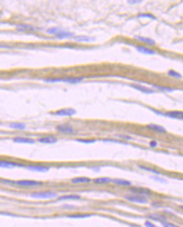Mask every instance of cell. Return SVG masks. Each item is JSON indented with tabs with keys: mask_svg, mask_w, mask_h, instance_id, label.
<instances>
[{
	"mask_svg": "<svg viewBox=\"0 0 183 227\" xmlns=\"http://www.w3.org/2000/svg\"><path fill=\"white\" fill-rule=\"evenodd\" d=\"M112 182L115 185H118V186H131V182L128 181L126 180H122V179H115V180H113Z\"/></svg>",
	"mask_w": 183,
	"mask_h": 227,
	"instance_id": "obj_22",
	"label": "cell"
},
{
	"mask_svg": "<svg viewBox=\"0 0 183 227\" xmlns=\"http://www.w3.org/2000/svg\"><path fill=\"white\" fill-rule=\"evenodd\" d=\"M44 82L46 83H59L63 82V78H59V77H49L44 79Z\"/></svg>",
	"mask_w": 183,
	"mask_h": 227,
	"instance_id": "obj_31",
	"label": "cell"
},
{
	"mask_svg": "<svg viewBox=\"0 0 183 227\" xmlns=\"http://www.w3.org/2000/svg\"><path fill=\"white\" fill-rule=\"evenodd\" d=\"M138 17H140V18H142V17H147V18L155 19V17H154L153 15H150V14H140L138 15Z\"/></svg>",
	"mask_w": 183,
	"mask_h": 227,
	"instance_id": "obj_34",
	"label": "cell"
},
{
	"mask_svg": "<svg viewBox=\"0 0 183 227\" xmlns=\"http://www.w3.org/2000/svg\"><path fill=\"white\" fill-rule=\"evenodd\" d=\"M153 87L160 91H165V92H173L175 90L174 89L170 88V87H165V86H159V85H153Z\"/></svg>",
	"mask_w": 183,
	"mask_h": 227,
	"instance_id": "obj_30",
	"label": "cell"
},
{
	"mask_svg": "<svg viewBox=\"0 0 183 227\" xmlns=\"http://www.w3.org/2000/svg\"><path fill=\"white\" fill-rule=\"evenodd\" d=\"M142 1H128L129 4H137V3H141Z\"/></svg>",
	"mask_w": 183,
	"mask_h": 227,
	"instance_id": "obj_42",
	"label": "cell"
},
{
	"mask_svg": "<svg viewBox=\"0 0 183 227\" xmlns=\"http://www.w3.org/2000/svg\"><path fill=\"white\" fill-rule=\"evenodd\" d=\"M56 129L58 132L62 133V134H65V135H73L75 134V129L69 124H60L58 125Z\"/></svg>",
	"mask_w": 183,
	"mask_h": 227,
	"instance_id": "obj_5",
	"label": "cell"
},
{
	"mask_svg": "<svg viewBox=\"0 0 183 227\" xmlns=\"http://www.w3.org/2000/svg\"><path fill=\"white\" fill-rule=\"evenodd\" d=\"M112 180H113L109 177H100L94 179L93 182L94 183H97V184H108V183L112 182Z\"/></svg>",
	"mask_w": 183,
	"mask_h": 227,
	"instance_id": "obj_25",
	"label": "cell"
},
{
	"mask_svg": "<svg viewBox=\"0 0 183 227\" xmlns=\"http://www.w3.org/2000/svg\"><path fill=\"white\" fill-rule=\"evenodd\" d=\"M76 113V111L73 108H64L57 111L54 112L55 116H60V117H71Z\"/></svg>",
	"mask_w": 183,
	"mask_h": 227,
	"instance_id": "obj_4",
	"label": "cell"
},
{
	"mask_svg": "<svg viewBox=\"0 0 183 227\" xmlns=\"http://www.w3.org/2000/svg\"><path fill=\"white\" fill-rule=\"evenodd\" d=\"M4 180H3V179H0V183H4Z\"/></svg>",
	"mask_w": 183,
	"mask_h": 227,
	"instance_id": "obj_44",
	"label": "cell"
},
{
	"mask_svg": "<svg viewBox=\"0 0 183 227\" xmlns=\"http://www.w3.org/2000/svg\"><path fill=\"white\" fill-rule=\"evenodd\" d=\"M58 141L57 138L54 136H45L42 137L40 139H38V142L43 143V144H55Z\"/></svg>",
	"mask_w": 183,
	"mask_h": 227,
	"instance_id": "obj_12",
	"label": "cell"
},
{
	"mask_svg": "<svg viewBox=\"0 0 183 227\" xmlns=\"http://www.w3.org/2000/svg\"><path fill=\"white\" fill-rule=\"evenodd\" d=\"M131 87L135 89H137V90L142 92V93H144V94H153L154 93V90H153L152 89L143 86V85H140V84H131Z\"/></svg>",
	"mask_w": 183,
	"mask_h": 227,
	"instance_id": "obj_11",
	"label": "cell"
},
{
	"mask_svg": "<svg viewBox=\"0 0 183 227\" xmlns=\"http://www.w3.org/2000/svg\"><path fill=\"white\" fill-rule=\"evenodd\" d=\"M74 40L76 42H86V43H89V42L94 41L95 38L91 37L88 36H76L73 37Z\"/></svg>",
	"mask_w": 183,
	"mask_h": 227,
	"instance_id": "obj_21",
	"label": "cell"
},
{
	"mask_svg": "<svg viewBox=\"0 0 183 227\" xmlns=\"http://www.w3.org/2000/svg\"><path fill=\"white\" fill-rule=\"evenodd\" d=\"M149 146L152 147V148H155L158 146V142L155 141H152L149 142Z\"/></svg>",
	"mask_w": 183,
	"mask_h": 227,
	"instance_id": "obj_36",
	"label": "cell"
},
{
	"mask_svg": "<svg viewBox=\"0 0 183 227\" xmlns=\"http://www.w3.org/2000/svg\"><path fill=\"white\" fill-rule=\"evenodd\" d=\"M81 196L80 195L76 194H71V195H64L61 196H58V201H66V200H80Z\"/></svg>",
	"mask_w": 183,
	"mask_h": 227,
	"instance_id": "obj_18",
	"label": "cell"
},
{
	"mask_svg": "<svg viewBox=\"0 0 183 227\" xmlns=\"http://www.w3.org/2000/svg\"><path fill=\"white\" fill-rule=\"evenodd\" d=\"M137 50L138 52H141V53H143V54H146V55H155V52L153 51L151 49H148L147 47H144V46H137L136 47Z\"/></svg>",
	"mask_w": 183,
	"mask_h": 227,
	"instance_id": "obj_19",
	"label": "cell"
},
{
	"mask_svg": "<svg viewBox=\"0 0 183 227\" xmlns=\"http://www.w3.org/2000/svg\"><path fill=\"white\" fill-rule=\"evenodd\" d=\"M136 39H137L139 41L143 42V43H146L148 45H155V41L153 40L152 38H149V37H140L137 36L136 37Z\"/></svg>",
	"mask_w": 183,
	"mask_h": 227,
	"instance_id": "obj_23",
	"label": "cell"
},
{
	"mask_svg": "<svg viewBox=\"0 0 183 227\" xmlns=\"http://www.w3.org/2000/svg\"><path fill=\"white\" fill-rule=\"evenodd\" d=\"M9 128H14V129H18V130H24L27 126L25 123H9Z\"/></svg>",
	"mask_w": 183,
	"mask_h": 227,
	"instance_id": "obj_24",
	"label": "cell"
},
{
	"mask_svg": "<svg viewBox=\"0 0 183 227\" xmlns=\"http://www.w3.org/2000/svg\"><path fill=\"white\" fill-rule=\"evenodd\" d=\"M162 116H165V117L173 118V119H181V120H183V112H180V111L167 112L165 113L162 114Z\"/></svg>",
	"mask_w": 183,
	"mask_h": 227,
	"instance_id": "obj_7",
	"label": "cell"
},
{
	"mask_svg": "<svg viewBox=\"0 0 183 227\" xmlns=\"http://www.w3.org/2000/svg\"><path fill=\"white\" fill-rule=\"evenodd\" d=\"M130 226L131 227H141L138 225H130Z\"/></svg>",
	"mask_w": 183,
	"mask_h": 227,
	"instance_id": "obj_43",
	"label": "cell"
},
{
	"mask_svg": "<svg viewBox=\"0 0 183 227\" xmlns=\"http://www.w3.org/2000/svg\"><path fill=\"white\" fill-rule=\"evenodd\" d=\"M152 178L154 180H156V181L162 182V183H165V182H166V180H165V179H160V178L157 177V176H153Z\"/></svg>",
	"mask_w": 183,
	"mask_h": 227,
	"instance_id": "obj_38",
	"label": "cell"
},
{
	"mask_svg": "<svg viewBox=\"0 0 183 227\" xmlns=\"http://www.w3.org/2000/svg\"><path fill=\"white\" fill-rule=\"evenodd\" d=\"M16 167H23L22 164L14 163V162H10V161H5V160H0V168H16Z\"/></svg>",
	"mask_w": 183,
	"mask_h": 227,
	"instance_id": "obj_9",
	"label": "cell"
},
{
	"mask_svg": "<svg viewBox=\"0 0 183 227\" xmlns=\"http://www.w3.org/2000/svg\"><path fill=\"white\" fill-rule=\"evenodd\" d=\"M125 198L127 201H129L131 203H140V204H147L148 203L147 196L138 194H128L125 196Z\"/></svg>",
	"mask_w": 183,
	"mask_h": 227,
	"instance_id": "obj_2",
	"label": "cell"
},
{
	"mask_svg": "<svg viewBox=\"0 0 183 227\" xmlns=\"http://www.w3.org/2000/svg\"><path fill=\"white\" fill-rule=\"evenodd\" d=\"M92 216V214H87V213H76V214H71L68 215V218L71 219H86L89 218Z\"/></svg>",
	"mask_w": 183,
	"mask_h": 227,
	"instance_id": "obj_26",
	"label": "cell"
},
{
	"mask_svg": "<svg viewBox=\"0 0 183 227\" xmlns=\"http://www.w3.org/2000/svg\"><path fill=\"white\" fill-rule=\"evenodd\" d=\"M147 128H150V129H152V130H154V131H156L157 133H160V134H166L167 131H166V129H165V128L162 127L160 125H158V124H148L147 126Z\"/></svg>",
	"mask_w": 183,
	"mask_h": 227,
	"instance_id": "obj_16",
	"label": "cell"
},
{
	"mask_svg": "<svg viewBox=\"0 0 183 227\" xmlns=\"http://www.w3.org/2000/svg\"><path fill=\"white\" fill-rule=\"evenodd\" d=\"M161 224H162V226H163V227H179L178 225H175V224H172V223H170V222H167V221L161 223Z\"/></svg>",
	"mask_w": 183,
	"mask_h": 227,
	"instance_id": "obj_33",
	"label": "cell"
},
{
	"mask_svg": "<svg viewBox=\"0 0 183 227\" xmlns=\"http://www.w3.org/2000/svg\"><path fill=\"white\" fill-rule=\"evenodd\" d=\"M27 168L30 171H32V172L46 173L49 171V167L48 166H43V165H29V166H27Z\"/></svg>",
	"mask_w": 183,
	"mask_h": 227,
	"instance_id": "obj_6",
	"label": "cell"
},
{
	"mask_svg": "<svg viewBox=\"0 0 183 227\" xmlns=\"http://www.w3.org/2000/svg\"><path fill=\"white\" fill-rule=\"evenodd\" d=\"M63 208L64 209H75L76 206H74V205H64Z\"/></svg>",
	"mask_w": 183,
	"mask_h": 227,
	"instance_id": "obj_39",
	"label": "cell"
},
{
	"mask_svg": "<svg viewBox=\"0 0 183 227\" xmlns=\"http://www.w3.org/2000/svg\"><path fill=\"white\" fill-rule=\"evenodd\" d=\"M168 76H170L171 77H175V78H178V79H181L182 77L181 74H180V73L175 72L174 70H170L168 72Z\"/></svg>",
	"mask_w": 183,
	"mask_h": 227,
	"instance_id": "obj_29",
	"label": "cell"
},
{
	"mask_svg": "<svg viewBox=\"0 0 183 227\" xmlns=\"http://www.w3.org/2000/svg\"><path fill=\"white\" fill-rule=\"evenodd\" d=\"M75 35L73 32H66V31H64V30H61L60 32L57 33L55 37H56V38H58V39H65V38H69V37H71Z\"/></svg>",
	"mask_w": 183,
	"mask_h": 227,
	"instance_id": "obj_17",
	"label": "cell"
},
{
	"mask_svg": "<svg viewBox=\"0 0 183 227\" xmlns=\"http://www.w3.org/2000/svg\"><path fill=\"white\" fill-rule=\"evenodd\" d=\"M131 191L134 194H138V195L142 196H150L152 193H151V191H149L148 189H146V188H143V187H133V188H131Z\"/></svg>",
	"mask_w": 183,
	"mask_h": 227,
	"instance_id": "obj_8",
	"label": "cell"
},
{
	"mask_svg": "<svg viewBox=\"0 0 183 227\" xmlns=\"http://www.w3.org/2000/svg\"><path fill=\"white\" fill-rule=\"evenodd\" d=\"M57 196L58 194L54 191H36L31 193V197L36 199H53Z\"/></svg>",
	"mask_w": 183,
	"mask_h": 227,
	"instance_id": "obj_1",
	"label": "cell"
},
{
	"mask_svg": "<svg viewBox=\"0 0 183 227\" xmlns=\"http://www.w3.org/2000/svg\"><path fill=\"white\" fill-rule=\"evenodd\" d=\"M144 225H145V227H158L156 225H154L153 223L150 222L149 220L145 221V223H144Z\"/></svg>",
	"mask_w": 183,
	"mask_h": 227,
	"instance_id": "obj_35",
	"label": "cell"
},
{
	"mask_svg": "<svg viewBox=\"0 0 183 227\" xmlns=\"http://www.w3.org/2000/svg\"><path fill=\"white\" fill-rule=\"evenodd\" d=\"M180 208H181V209H182V210H183V206H181V207H180Z\"/></svg>",
	"mask_w": 183,
	"mask_h": 227,
	"instance_id": "obj_45",
	"label": "cell"
},
{
	"mask_svg": "<svg viewBox=\"0 0 183 227\" xmlns=\"http://www.w3.org/2000/svg\"><path fill=\"white\" fill-rule=\"evenodd\" d=\"M77 142H80V143H83V144H93L96 142L95 140H89V139H87V140H86V139H77L76 140Z\"/></svg>",
	"mask_w": 183,
	"mask_h": 227,
	"instance_id": "obj_32",
	"label": "cell"
},
{
	"mask_svg": "<svg viewBox=\"0 0 183 227\" xmlns=\"http://www.w3.org/2000/svg\"><path fill=\"white\" fill-rule=\"evenodd\" d=\"M147 218L153 219V220H156V221H159V222L161 223L167 221V218H166L165 216L161 215V214H159V213H151V214H148V215H147Z\"/></svg>",
	"mask_w": 183,
	"mask_h": 227,
	"instance_id": "obj_14",
	"label": "cell"
},
{
	"mask_svg": "<svg viewBox=\"0 0 183 227\" xmlns=\"http://www.w3.org/2000/svg\"><path fill=\"white\" fill-rule=\"evenodd\" d=\"M84 77H65L63 78V83H71V84H76L79 83L81 81H83Z\"/></svg>",
	"mask_w": 183,
	"mask_h": 227,
	"instance_id": "obj_15",
	"label": "cell"
},
{
	"mask_svg": "<svg viewBox=\"0 0 183 227\" xmlns=\"http://www.w3.org/2000/svg\"><path fill=\"white\" fill-rule=\"evenodd\" d=\"M17 31L19 32H27V31H36V28L31 26V25H27V24H19L17 25Z\"/></svg>",
	"mask_w": 183,
	"mask_h": 227,
	"instance_id": "obj_13",
	"label": "cell"
},
{
	"mask_svg": "<svg viewBox=\"0 0 183 227\" xmlns=\"http://www.w3.org/2000/svg\"><path fill=\"white\" fill-rule=\"evenodd\" d=\"M138 167L141 168V169L144 170V171H147V172L153 173H154V174H157V175L160 174V172H159V171H158V170H155V169H153V168H148V167H145V166H142V165H139Z\"/></svg>",
	"mask_w": 183,
	"mask_h": 227,
	"instance_id": "obj_27",
	"label": "cell"
},
{
	"mask_svg": "<svg viewBox=\"0 0 183 227\" xmlns=\"http://www.w3.org/2000/svg\"><path fill=\"white\" fill-rule=\"evenodd\" d=\"M62 29H60L59 28H50L47 30V33L48 34H50V35H56L57 33L60 32Z\"/></svg>",
	"mask_w": 183,
	"mask_h": 227,
	"instance_id": "obj_28",
	"label": "cell"
},
{
	"mask_svg": "<svg viewBox=\"0 0 183 227\" xmlns=\"http://www.w3.org/2000/svg\"><path fill=\"white\" fill-rule=\"evenodd\" d=\"M91 169H93L94 171H99V170H100V168H99V167H93V168H91Z\"/></svg>",
	"mask_w": 183,
	"mask_h": 227,
	"instance_id": "obj_41",
	"label": "cell"
},
{
	"mask_svg": "<svg viewBox=\"0 0 183 227\" xmlns=\"http://www.w3.org/2000/svg\"><path fill=\"white\" fill-rule=\"evenodd\" d=\"M0 48H2V49H11L10 46L6 45V44H0Z\"/></svg>",
	"mask_w": 183,
	"mask_h": 227,
	"instance_id": "obj_40",
	"label": "cell"
},
{
	"mask_svg": "<svg viewBox=\"0 0 183 227\" xmlns=\"http://www.w3.org/2000/svg\"><path fill=\"white\" fill-rule=\"evenodd\" d=\"M118 137H120V138H124V140H127V141H131V140H132V138L131 136H128V135H119Z\"/></svg>",
	"mask_w": 183,
	"mask_h": 227,
	"instance_id": "obj_37",
	"label": "cell"
},
{
	"mask_svg": "<svg viewBox=\"0 0 183 227\" xmlns=\"http://www.w3.org/2000/svg\"><path fill=\"white\" fill-rule=\"evenodd\" d=\"M11 185H15V186H26V187H31V186H43V183L40 181H36V180H18V181H12V184H11Z\"/></svg>",
	"mask_w": 183,
	"mask_h": 227,
	"instance_id": "obj_3",
	"label": "cell"
},
{
	"mask_svg": "<svg viewBox=\"0 0 183 227\" xmlns=\"http://www.w3.org/2000/svg\"><path fill=\"white\" fill-rule=\"evenodd\" d=\"M91 181H92V180L87 177H77L71 180V182L73 184H85V183H89Z\"/></svg>",
	"mask_w": 183,
	"mask_h": 227,
	"instance_id": "obj_20",
	"label": "cell"
},
{
	"mask_svg": "<svg viewBox=\"0 0 183 227\" xmlns=\"http://www.w3.org/2000/svg\"><path fill=\"white\" fill-rule=\"evenodd\" d=\"M13 141L14 143H19V144H34L35 143V141L31 138L21 136L14 137L13 139Z\"/></svg>",
	"mask_w": 183,
	"mask_h": 227,
	"instance_id": "obj_10",
	"label": "cell"
}]
</instances>
